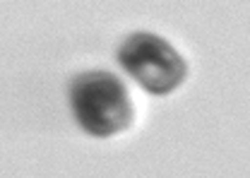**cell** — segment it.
I'll list each match as a JSON object with an SVG mask.
<instances>
[{"mask_svg": "<svg viewBox=\"0 0 250 178\" xmlns=\"http://www.w3.org/2000/svg\"><path fill=\"white\" fill-rule=\"evenodd\" d=\"M118 63L137 85L152 94H171L183 85L188 75L183 56L166 39L152 31L127 36L118 51Z\"/></svg>", "mask_w": 250, "mask_h": 178, "instance_id": "2", "label": "cell"}, {"mask_svg": "<svg viewBox=\"0 0 250 178\" xmlns=\"http://www.w3.org/2000/svg\"><path fill=\"white\" fill-rule=\"evenodd\" d=\"M70 106L84 133L111 137L125 130L132 118L127 89L113 72L87 70L70 82Z\"/></svg>", "mask_w": 250, "mask_h": 178, "instance_id": "1", "label": "cell"}]
</instances>
